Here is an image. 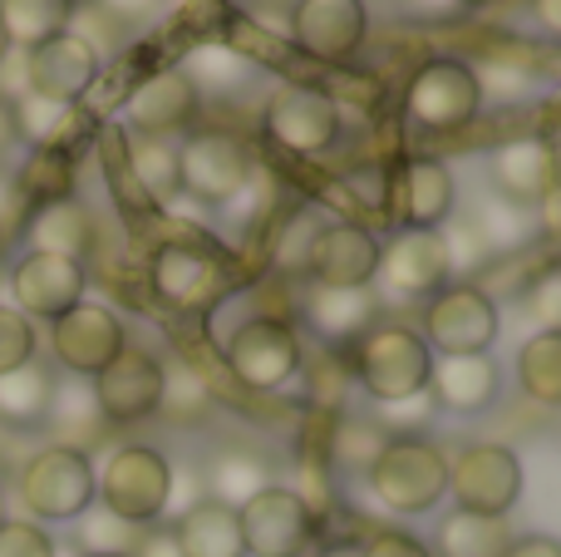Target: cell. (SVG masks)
Here are the masks:
<instances>
[{
  "label": "cell",
  "instance_id": "6da1fadb",
  "mask_svg": "<svg viewBox=\"0 0 561 557\" xmlns=\"http://www.w3.org/2000/svg\"><path fill=\"white\" fill-rule=\"evenodd\" d=\"M428 365H434V351L424 345V336L399 321H375L350 345V375L375 405L428 390Z\"/></svg>",
  "mask_w": 561,
  "mask_h": 557
},
{
  "label": "cell",
  "instance_id": "7a4b0ae2",
  "mask_svg": "<svg viewBox=\"0 0 561 557\" xmlns=\"http://www.w3.org/2000/svg\"><path fill=\"white\" fill-rule=\"evenodd\" d=\"M365 479L389 513H428L448 493V454L424 434H399L379 450Z\"/></svg>",
  "mask_w": 561,
  "mask_h": 557
},
{
  "label": "cell",
  "instance_id": "3957f363",
  "mask_svg": "<svg viewBox=\"0 0 561 557\" xmlns=\"http://www.w3.org/2000/svg\"><path fill=\"white\" fill-rule=\"evenodd\" d=\"M173 464L148 444H118L108 464L99 469V499L108 513H118L134 528H153L173 509Z\"/></svg>",
  "mask_w": 561,
  "mask_h": 557
},
{
  "label": "cell",
  "instance_id": "277c9868",
  "mask_svg": "<svg viewBox=\"0 0 561 557\" xmlns=\"http://www.w3.org/2000/svg\"><path fill=\"white\" fill-rule=\"evenodd\" d=\"M99 499V469L79 444H45L20 469V503L45 523H75Z\"/></svg>",
  "mask_w": 561,
  "mask_h": 557
},
{
  "label": "cell",
  "instance_id": "5b68a950",
  "mask_svg": "<svg viewBox=\"0 0 561 557\" xmlns=\"http://www.w3.org/2000/svg\"><path fill=\"white\" fill-rule=\"evenodd\" d=\"M222 361L232 371V380L247 385V390H280L300 375L306 351H300V336L286 316H252L227 336Z\"/></svg>",
  "mask_w": 561,
  "mask_h": 557
},
{
  "label": "cell",
  "instance_id": "8992f818",
  "mask_svg": "<svg viewBox=\"0 0 561 557\" xmlns=\"http://www.w3.org/2000/svg\"><path fill=\"white\" fill-rule=\"evenodd\" d=\"M256 163H252V148L242 144L237 134H187L178 144V193L197 197L207 207H227L247 193L252 183Z\"/></svg>",
  "mask_w": 561,
  "mask_h": 557
},
{
  "label": "cell",
  "instance_id": "52a82bcc",
  "mask_svg": "<svg viewBox=\"0 0 561 557\" xmlns=\"http://www.w3.org/2000/svg\"><path fill=\"white\" fill-rule=\"evenodd\" d=\"M478 109H483V94H478L473 65L448 55L424 59L404 89V114L424 134H458L478 118Z\"/></svg>",
  "mask_w": 561,
  "mask_h": 557
},
{
  "label": "cell",
  "instance_id": "ba28073f",
  "mask_svg": "<svg viewBox=\"0 0 561 557\" xmlns=\"http://www.w3.org/2000/svg\"><path fill=\"white\" fill-rule=\"evenodd\" d=\"M497 302L473 282L438 286L424 302V345L438 355H488L497 341Z\"/></svg>",
  "mask_w": 561,
  "mask_h": 557
},
{
  "label": "cell",
  "instance_id": "9c48e42d",
  "mask_svg": "<svg viewBox=\"0 0 561 557\" xmlns=\"http://www.w3.org/2000/svg\"><path fill=\"white\" fill-rule=\"evenodd\" d=\"M448 493L463 513L507 519L523 499V464L507 444H468L448 459Z\"/></svg>",
  "mask_w": 561,
  "mask_h": 557
},
{
  "label": "cell",
  "instance_id": "30bf717a",
  "mask_svg": "<svg viewBox=\"0 0 561 557\" xmlns=\"http://www.w3.org/2000/svg\"><path fill=\"white\" fill-rule=\"evenodd\" d=\"M148 282H153L163 306H173V311H183V316H197L222 302L227 286H232V272H227V262L213 247L163 242L153 252V262H148Z\"/></svg>",
  "mask_w": 561,
  "mask_h": 557
},
{
  "label": "cell",
  "instance_id": "8fae6325",
  "mask_svg": "<svg viewBox=\"0 0 561 557\" xmlns=\"http://www.w3.org/2000/svg\"><path fill=\"white\" fill-rule=\"evenodd\" d=\"M247 557H306L316 543V509L286 484H272L237 509Z\"/></svg>",
  "mask_w": 561,
  "mask_h": 557
},
{
  "label": "cell",
  "instance_id": "7c38bea8",
  "mask_svg": "<svg viewBox=\"0 0 561 557\" xmlns=\"http://www.w3.org/2000/svg\"><path fill=\"white\" fill-rule=\"evenodd\" d=\"M458 187L438 158H399L385 178V207L399 223V232H438V227L454 217Z\"/></svg>",
  "mask_w": 561,
  "mask_h": 557
},
{
  "label": "cell",
  "instance_id": "4fadbf2b",
  "mask_svg": "<svg viewBox=\"0 0 561 557\" xmlns=\"http://www.w3.org/2000/svg\"><path fill=\"white\" fill-rule=\"evenodd\" d=\"M286 35L300 55L320 59V65H345L350 55H359L369 35V10L365 0H296Z\"/></svg>",
  "mask_w": 561,
  "mask_h": 557
},
{
  "label": "cell",
  "instance_id": "5bb4252c",
  "mask_svg": "<svg viewBox=\"0 0 561 557\" xmlns=\"http://www.w3.org/2000/svg\"><path fill=\"white\" fill-rule=\"evenodd\" d=\"M262 128L286 154H325L340 138V104L316 84H286L266 99Z\"/></svg>",
  "mask_w": 561,
  "mask_h": 557
},
{
  "label": "cell",
  "instance_id": "9a60e30c",
  "mask_svg": "<svg viewBox=\"0 0 561 557\" xmlns=\"http://www.w3.org/2000/svg\"><path fill=\"white\" fill-rule=\"evenodd\" d=\"M94 390V405L108 424H138L148 414H158V400H163V361L144 345H124L104 371L89 380Z\"/></svg>",
  "mask_w": 561,
  "mask_h": 557
},
{
  "label": "cell",
  "instance_id": "2e32d148",
  "mask_svg": "<svg viewBox=\"0 0 561 557\" xmlns=\"http://www.w3.org/2000/svg\"><path fill=\"white\" fill-rule=\"evenodd\" d=\"M49 345H55V361L65 365L75 380H94L128 345V336H124V321H118L108 306L79 302V306H69L65 316L49 321Z\"/></svg>",
  "mask_w": 561,
  "mask_h": 557
},
{
  "label": "cell",
  "instance_id": "e0dca14e",
  "mask_svg": "<svg viewBox=\"0 0 561 557\" xmlns=\"http://www.w3.org/2000/svg\"><path fill=\"white\" fill-rule=\"evenodd\" d=\"M379 237L359 223H320L306 247L300 276L310 286H375Z\"/></svg>",
  "mask_w": 561,
  "mask_h": 557
},
{
  "label": "cell",
  "instance_id": "ac0fdd59",
  "mask_svg": "<svg viewBox=\"0 0 561 557\" xmlns=\"http://www.w3.org/2000/svg\"><path fill=\"white\" fill-rule=\"evenodd\" d=\"M448 252L438 232H394L389 242H379V266L375 282L385 286L394 302H419L434 296L438 286H448Z\"/></svg>",
  "mask_w": 561,
  "mask_h": 557
},
{
  "label": "cell",
  "instance_id": "d6986e66",
  "mask_svg": "<svg viewBox=\"0 0 561 557\" xmlns=\"http://www.w3.org/2000/svg\"><path fill=\"white\" fill-rule=\"evenodd\" d=\"M89 272L84 262H69L55 252H25L10 272V296H15L20 316H39V321H55L69 306L84 302Z\"/></svg>",
  "mask_w": 561,
  "mask_h": 557
},
{
  "label": "cell",
  "instance_id": "ffe728a7",
  "mask_svg": "<svg viewBox=\"0 0 561 557\" xmlns=\"http://www.w3.org/2000/svg\"><path fill=\"white\" fill-rule=\"evenodd\" d=\"M197 99H203V89H197V79L187 75V69H153L148 79L134 84V94H128V104H124V118L134 134L168 138L197 118Z\"/></svg>",
  "mask_w": 561,
  "mask_h": 557
},
{
  "label": "cell",
  "instance_id": "44dd1931",
  "mask_svg": "<svg viewBox=\"0 0 561 557\" xmlns=\"http://www.w3.org/2000/svg\"><path fill=\"white\" fill-rule=\"evenodd\" d=\"M25 75H30V94L55 99V104H75L99 79V55L79 35L65 30V35L25 49Z\"/></svg>",
  "mask_w": 561,
  "mask_h": 557
},
{
  "label": "cell",
  "instance_id": "7402d4cb",
  "mask_svg": "<svg viewBox=\"0 0 561 557\" xmlns=\"http://www.w3.org/2000/svg\"><path fill=\"white\" fill-rule=\"evenodd\" d=\"M503 390V371L493 355H434L428 365V400L434 410L483 414Z\"/></svg>",
  "mask_w": 561,
  "mask_h": 557
},
{
  "label": "cell",
  "instance_id": "603a6c76",
  "mask_svg": "<svg viewBox=\"0 0 561 557\" xmlns=\"http://www.w3.org/2000/svg\"><path fill=\"white\" fill-rule=\"evenodd\" d=\"M488 183L497 197L517 207H533L547 187H557V163L547 138H507L488 154Z\"/></svg>",
  "mask_w": 561,
  "mask_h": 557
},
{
  "label": "cell",
  "instance_id": "cb8c5ba5",
  "mask_svg": "<svg viewBox=\"0 0 561 557\" xmlns=\"http://www.w3.org/2000/svg\"><path fill=\"white\" fill-rule=\"evenodd\" d=\"M300 316L325 345H355L379 321V296L375 286H310Z\"/></svg>",
  "mask_w": 561,
  "mask_h": 557
},
{
  "label": "cell",
  "instance_id": "d4e9b609",
  "mask_svg": "<svg viewBox=\"0 0 561 557\" xmlns=\"http://www.w3.org/2000/svg\"><path fill=\"white\" fill-rule=\"evenodd\" d=\"M25 242L30 252H55L69 257V262H84V252L94 247V217L75 193L49 197V203H35V213H30Z\"/></svg>",
  "mask_w": 561,
  "mask_h": 557
},
{
  "label": "cell",
  "instance_id": "484cf974",
  "mask_svg": "<svg viewBox=\"0 0 561 557\" xmlns=\"http://www.w3.org/2000/svg\"><path fill=\"white\" fill-rule=\"evenodd\" d=\"M173 538L183 557H247L242 548V523L237 509L213 499H193L173 523Z\"/></svg>",
  "mask_w": 561,
  "mask_h": 557
},
{
  "label": "cell",
  "instance_id": "4316f807",
  "mask_svg": "<svg viewBox=\"0 0 561 557\" xmlns=\"http://www.w3.org/2000/svg\"><path fill=\"white\" fill-rule=\"evenodd\" d=\"M262 489H272V464L247 444H222L213 459L203 464V499L242 509L247 499H256Z\"/></svg>",
  "mask_w": 561,
  "mask_h": 557
},
{
  "label": "cell",
  "instance_id": "83f0119b",
  "mask_svg": "<svg viewBox=\"0 0 561 557\" xmlns=\"http://www.w3.org/2000/svg\"><path fill=\"white\" fill-rule=\"evenodd\" d=\"M49 395H55V375L49 365L25 361L15 371L0 375V424H15V430H30L49 414Z\"/></svg>",
  "mask_w": 561,
  "mask_h": 557
},
{
  "label": "cell",
  "instance_id": "f1b7e54d",
  "mask_svg": "<svg viewBox=\"0 0 561 557\" xmlns=\"http://www.w3.org/2000/svg\"><path fill=\"white\" fill-rule=\"evenodd\" d=\"M79 0H0V30L15 49H35L65 35Z\"/></svg>",
  "mask_w": 561,
  "mask_h": 557
},
{
  "label": "cell",
  "instance_id": "f546056e",
  "mask_svg": "<svg viewBox=\"0 0 561 557\" xmlns=\"http://www.w3.org/2000/svg\"><path fill=\"white\" fill-rule=\"evenodd\" d=\"M513 543L507 519H488V513H448L438 523V553L444 557H503Z\"/></svg>",
  "mask_w": 561,
  "mask_h": 557
},
{
  "label": "cell",
  "instance_id": "4dcf8cb0",
  "mask_svg": "<svg viewBox=\"0 0 561 557\" xmlns=\"http://www.w3.org/2000/svg\"><path fill=\"white\" fill-rule=\"evenodd\" d=\"M517 380L537 405H561V331H537L517 351Z\"/></svg>",
  "mask_w": 561,
  "mask_h": 557
},
{
  "label": "cell",
  "instance_id": "1f68e13d",
  "mask_svg": "<svg viewBox=\"0 0 561 557\" xmlns=\"http://www.w3.org/2000/svg\"><path fill=\"white\" fill-rule=\"evenodd\" d=\"M124 148H128V173H134L158 203H168V197L178 193V144H168V138H158V134H134Z\"/></svg>",
  "mask_w": 561,
  "mask_h": 557
},
{
  "label": "cell",
  "instance_id": "d6a6232c",
  "mask_svg": "<svg viewBox=\"0 0 561 557\" xmlns=\"http://www.w3.org/2000/svg\"><path fill=\"white\" fill-rule=\"evenodd\" d=\"M158 410L173 424H203L213 410V390H207V375L193 371L187 361H168L163 365V400Z\"/></svg>",
  "mask_w": 561,
  "mask_h": 557
},
{
  "label": "cell",
  "instance_id": "836d02e7",
  "mask_svg": "<svg viewBox=\"0 0 561 557\" xmlns=\"http://www.w3.org/2000/svg\"><path fill=\"white\" fill-rule=\"evenodd\" d=\"M385 444H389V434L379 430L375 420L350 414V420H340L335 434H330V459H335V469H345V474H369V464L379 459Z\"/></svg>",
  "mask_w": 561,
  "mask_h": 557
},
{
  "label": "cell",
  "instance_id": "e575fe53",
  "mask_svg": "<svg viewBox=\"0 0 561 557\" xmlns=\"http://www.w3.org/2000/svg\"><path fill=\"white\" fill-rule=\"evenodd\" d=\"M79 548L84 557H128V548L138 543V528L134 523H124L118 513H108L104 503H89L84 513H79Z\"/></svg>",
  "mask_w": 561,
  "mask_h": 557
},
{
  "label": "cell",
  "instance_id": "d590c367",
  "mask_svg": "<svg viewBox=\"0 0 561 557\" xmlns=\"http://www.w3.org/2000/svg\"><path fill=\"white\" fill-rule=\"evenodd\" d=\"M49 424H59V430L69 434V440H94V424L104 420L99 414V405H94V390H89V380H79V385H55V395H49V414H45Z\"/></svg>",
  "mask_w": 561,
  "mask_h": 557
},
{
  "label": "cell",
  "instance_id": "8d00e7d4",
  "mask_svg": "<svg viewBox=\"0 0 561 557\" xmlns=\"http://www.w3.org/2000/svg\"><path fill=\"white\" fill-rule=\"evenodd\" d=\"M473 227L483 232L488 252H507V247H517L527 237V207L507 203V197H483V203L473 207Z\"/></svg>",
  "mask_w": 561,
  "mask_h": 557
},
{
  "label": "cell",
  "instance_id": "74e56055",
  "mask_svg": "<svg viewBox=\"0 0 561 557\" xmlns=\"http://www.w3.org/2000/svg\"><path fill=\"white\" fill-rule=\"evenodd\" d=\"M20 193L30 203H49V197H69V163L55 148H35V158L20 173Z\"/></svg>",
  "mask_w": 561,
  "mask_h": 557
},
{
  "label": "cell",
  "instance_id": "f35d334b",
  "mask_svg": "<svg viewBox=\"0 0 561 557\" xmlns=\"http://www.w3.org/2000/svg\"><path fill=\"white\" fill-rule=\"evenodd\" d=\"M369 420H375L389 440H399V434H424L428 420H434V400H428V390L404 395V400H385V405H375Z\"/></svg>",
  "mask_w": 561,
  "mask_h": 557
},
{
  "label": "cell",
  "instance_id": "ab89813d",
  "mask_svg": "<svg viewBox=\"0 0 561 557\" xmlns=\"http://www.w3.org/2000/svg\"><path fill=\"white\" fill-rule=\"evenodd\" d=\"M25 361H35V326H30V316H20L15 306L0 302V375Z\"/></svg>",
  "mask_w": 561,
  "mask_h": 557
},
{
  "label": "cell",
  "instance_id": "60d3db41",
  "mask_svg": "<svg viewBox=\"0 0 561 557\" xmlns=\"http://www.w3.org/2000/svg\"><path fill=\"white\" fill-rule=\"evenodd\" d=\"M0 557H59V543L39 523L5 519L0 523Z\"/></svg>",
  "mask_w": 561,
  "mask_h": 557
},
{
  "label": "cell",
  "instance_id": "b9f144b4",
  "mask_svg": "<svg viewBox=\"0 0 561 557\" xmlns=\"http://www.w3.org/2000/svg\"><path fill=\"white\" fill-rule=\"evenodd\" d=\"M523 302H527V311L537 316L542 331H557L561 326V272L557 266H542V272L533 276V286L523 292Z\"/></svg>",
  "mask_w": 561,
  "mask_h": 557
},
{
  "label": "cell",
  "instance_id": "7bdbcfd3",
  "mask_svg": "<svg viewBox=\"0 0 561 557\" xmlns=\"http://www.w3.org/2000/svg\"><path fill=\"white\" fill-rule=\"evenodd\" d=\"M316 227H320L316 213H300L296 223L286 227V237H280V247H276L280 272H300V262H306V247H310V237H316Z\"/></svg>",
  "mask_w": 561,
  "mask_h": 557
},
{
  "label": "cell",
  "instance_id": "ee69618b",
  "mask_svg": "<svg viewBox=\"0 0 561 557\" xmlns=\"http://www.w3.org/2000/svg\"><path fill=\"white\" fill-rule=\"evenodd\" d=\"M359 557H434V553L404 528H379V533H369V543L359 548Z\"/></svg>",
  "mask_w": 561,
  "mask_h": 557
},
{
  "label": "cell",
  "instance_id": "f6af8a7d",
  "mask_svg": "<svg viewBox=\"0 0 561 557\" xmlns=\"http://www.w3.org/2000/svg\"><path fill=\"white\" fill-rule=\"evenodd\" d=\"M128 557H183L173 528H138V543L128 548Z\"/></svg>",
  "mask_w": 561,
  "mask_h": 557
},
{
  "label": "cell",
  "instance_id": "bcb514c9",
  "mask_svg": "<svg viewBox=\"0 0 561 557\" xmlns=\"http://www.w3.org/2000/svg\"><path fill=\"white\" fill-rule=\"evenodd\" d=\"M503 557H561V548L552 538H542V533H533V538H513V543H507Z\"/></svg>",
  "mask_w": 561,
  "mask_h": 557
},
{
  "label": "cell",
  "instance_id": "7dc6e473",
  "mask_svg": "<svg viewBox=\"0 0 561 557\" xmlns=\"http://www.w3.org/2000/svg\"><path fill=\"white\" fill-rule=\"evenodd\" d=\"M537 15H542V25L552 30V35L561 30V10H557V0H537Z\"/></svg>",
  "mask_w": 561,
  "mask_h": 557
},
{
  "label": "cell",
  "instance_id": "c3c4849f",
  "mask_svg": "<svg viewBox=\"0 0 561 557\" xmlns=\"http://www.w3.org/2000/svg\"><path fill=\"white\" fill-rule=\"evenodd\" d=\"M458 10H483V5H493V0H454Z\"/></svg>",
  "mask_w": 561,
  "mask_h": 557
},
{
  "label": "cell",
  "instance_id": "681fc988",
  "mask_svg": "<svg viewBox=\"0 0 561 557\" xmlns=\"http://www.w3.org/2000/svg\"><path fill=\"white\" fill-rule=\"evenodd\" d=\"M320 557H359V548H330V553H320Z\"/></svg>",
  "mask_w": 561,
  "mask_h": 557
},
{
  "label": "cell",
  "instance_id": "f907efd6",
  "mask_svg": "<svg viewBox=\"0 0 561 557\" xmlns=\"http://www.w3.org/2000/svg\"><path fill=\"white\" fill-rule=\"evenodd\" d=\"M5 49H10V39H5V30H0V59H5Z\"/></svg>",
  "mask_w": 561,
  "mask_h": 557
},
{
  "label": "cell",
  "instance_id": "816d5d0a",
  "mask_svg": "<svg viewBox=\"0 0 561 557\" xmlns=\"http://www.w3.org/2000/svg\"><path fill=\"white\" fill-rule=\"evenodd\" d=\"M0 523H5V493H0Z\"/></svg>",
  "mask_w": 561,
  "mask_h": 557
},
{
  "label": "cell",
  "instance_id": "f5cc1de1",
  "mask_svg": "<svg viewBox=\"0 0 561 557\" xmlns=\"http://www.w3.org/2000/svg\"><path fill=\"white\" fill-rule=\"evenodd\" d=\"M0 237H5V232H0Z\"/></svg>",
  "mask_w": 561,
  "mask_h": 557
}]
</instances>
